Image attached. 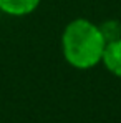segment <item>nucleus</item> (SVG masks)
I'll list each match as a JSON object with an SVG mask.
<instances>
[{
	"label": "nucleus",
	"mask_w": 121,
	"mask_h": 123,
	"mask_svg": "<svg viewBox=\"0 0 121 123\" xmlns=\"http://www.w3.org/2000/svg\"><path fill=\"white\" fill-rule=\"evenodd\" d=\"M101 63L109 73L121 78V38L106 43L103 57H101Z\"/></svg>",
	"instance_id": "nucleus-3"
},
{
	"label": "nucleus",
	"mask_w": 121,
	"mask_h": 123,
	"mask_svg": "<svg viewBox=\"0 0 121 123\" xmlns=\"http://www.w3.org/2000/svg\"><path fill=\"white\" fill-rule=\"evenodd\" d=\"M41 0H0V12L8 17H27L33 13Z\"/></svg>",
	"instance_id": "nucleus-2"
},
{
	"label": "nucleus",
	"mask_w": 121,
	"mask_h": 123,
	"mask_svg": "<svg viewBox=\"0 0 121 123\" xmlns=\"http://www.w3.org/2000/svg\"><path fill=\"white\" fill-rule=\"evenodd\" d=\"M98 27H100V32H101V35H103V38H104L106 43L116 42L121 38V23L118 20H115V18L104 20Z\"/></svg>",
	"instance_id": "nucleus-4"
},
{
	"label": "nucleus",
	"mask_w": 121,
	"mask_h": 123,
	"mask_svg": "<svg viewBox=\"0 0 121 123\" xmlns=\"http://www.w3.org/2000/svg\"><path fill=\"white\" fill-rule=\"evenodd\" d=\"M106 42L100 27L86 18H75L63 28L61 53L66 63L76 70H90L101 63Z\"/></svg>",
	"instance_id": "nucleus-1"
}]
</instances>
